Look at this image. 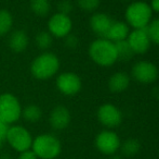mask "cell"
Masks as SVG:
<instances>
[{"instance_id":"6da1fadb","label":"cell","mask_w":159,"mask_h":159,"mask_svg":"<svg viewBox=\"0 0 159 159\" xmlns=\"http://www.w3.org/2000/svg\"><path fill=\"white\" fill-rule=\"evenodd\" d=\"M89 56L101 67H111L118 60L115 44L106 38H98L91 42Z\"/></svg>"},{"instance_id":"7a4b0ae2","label":"cell","mask_w":159,"mask_h":159,"mask_svg":"<svg viewBox=\"0 0 159 159\" xmlns=\"http://www.w3.org/2000/svg\"><path fill=\"white\" fill-rule=\"evenodd\" d=\"M60 69V59L52 52H42L33 60L30 72L37 80H49L54 77Z\"/></svg>"},{"instance_id":"3957f363","label":"cell","mask_w":159,"mask_h":159,"mask_svg":"<svg viewBox=\"0 0 159 159\" xmlns=\"http://www.w3.org/2000/svg\"><path fill=\"white\" fill-rule=\"evenodd\" d=\"M30 149L38 159H55L61 154L62 144L53 134H40L33 140Z\"/></svg>"},{"instance_id":"277c9868","label":"cell","mask_w":159,"mask_h":159,"mask_svg":"<svg viewBox=\"0 0 159 159\" xmlns=\"http://www.w3.org/2000/svg\"><path fill=\"white\" fill-rule=\"evenodd\" d=\"M153 11L151 6L144 1H135L129 4L126 10L127 24L134 28H145L152 21Z\"/></svg>"},{"instance_id":"5b68a950","label":"cell","mask_w":159,"mask_h":159,"mask_svg":"<svg viewBox=\"0 0 159 159\" xmlns=\"http://www.w3.org/2000/svg\"><path fill=\"white\" fill-rule=\"evenodd\" d=\"M22 117V107L19 99L13 94L4 93L0 95V121L10 125Z\"/></svg>"},{"instance_id":"8992f818","label":"cell","mask_w":159,"mask_h":159,"mask_svg":"<svg viewBox=\"0 0 159 159\" xmlns=\"http://www.w3.org/2000/svg\"><path fill=\"white\" fill-rule=\"evenodd\" d=\"M32 134L27 129L21 125H12L9 127L8 133L6 136V141L10 144L14 151L22 153L32 148L33 144Z\"/></svg>"},{"instance_id":"52a82bcc","label":"cell","mask_w":159,"mask_h":159,"mask_svg":"<svg viewBox=\"0 0 159 159\" xmlns=\"http://www.w3.org/2000/svg\"><path fill=\"white\" fill-rule=\"evenodd\" d=\"M120 138L118 134L111 130H105L96 135L95 147L100 153L104 155L113 156L120 148Z\"/></svg>"},{"instance_id":"ba28073f","label":"cell","mask_w":159,"mask_h":159,"mask_svg":"<svg viewBox=\"0 0 159 159\" xmlns=\"http://www.w3.org/2000/svg\"><path fill=\"white\" fill-rule=\"evenodd\" d=\"M71 28H73V22L69 15L57 12L49 19L48 32L52 35V37L64 38L68 34H70Z\"/></svg>"},{"instance_id":"9c48e42d","label":"cell","mask_w":159,"mask_h":159,"mask_svg":"<svg viewBox=\"0 0 159 159\" xmlns=\"http://www.w3.org/2000/svg\"><path fill=\"white\" fill-rule=\"evenodd\" d=\"M131 74L135 81L142 84H149L157 80L158 68L149 61H139L132 67Z\"/></svg>"},{"instance_id":"30bf717a","label":"cell","mask_w":159,"mask_h":159,"mask_svg":"<svg viewBox=\"0 0 159 159\" xmlns=\"http://www.w3.org/2000/svg\"><path fill=\"white\" fill-rule=\"evenodd\" d=\"M81 80L76 73L64 72L57 79V87L65 96H75L81 89Z\"/></svg>"},{"instance_id":"8fae6325","label":"cell","mask_w":159,"mask_h":159,"mask_svg":"<svg viewBox=\"0 0 159 159\" xmlns=\"http://www.w3.org/2000/svg\"><path fill=\"white\" fill-rule=\"evenodd\" d=\"M98 120L104 127L113 129L120 125L122 121V113L113 104H104L98 109Z\"/></svg>"},{"instance_id":"7c38bea8","label":"cell","mask_w":159,"mask_h":159,"mask_svg":"<svg viewBox=\"0 0 159 159\" xmlns=\"http://www.w3.org/2000/svg\"><path fill=\"white\" fill-rule=\"evenodd\" d=\"M127 42L133 50V52L138 53V55L146 53L152 44L148 34H147L146 27L138 28V30H134L131 33H129Z\"/></svg>"},{"instance_id":"4fadbf2b","label":"cell","mask_w":159,"mask_h":159,"mask_svg":"<svg viewBox=\"0 0 159 159\" xmlns=\"http://www.w3.org/2000/svg\"><path fill=\"white\" fill-rule=\"evenodd\" d=\"M70 112L69 110L64 106H57L52 109L49 117V122L52 129L62 131L66 129L70 123Z\"/></svg>"},{"instance_id":"5bb4252c","label":"cell","mask_w":159,"mask_h":159,"mask_svg":"<svg viewBox=\"0 0 159 159\" xmlns=\"http://www.w3.org/2000/svg\"><path fill=\"white\" fill-rule=\"evenodd\" d=\"M113 20L105 13H95L90 19V27L96 35L104 38L111 27Z\"/></svg>"},{"instance_id":"9a60e30c","label":"cell","mask_w":159,"mask_h":159,"mask_svg":"<svg viewBox=\"0 0 159 159\" xmlns=\"http://www.w3.org/2000/svg\"><path fill=\"white\" fill-rule=\"evenodd\" d=\"M129 26L125 22H116L113 21L111 27H109L107 34L105 35L104 38L111 40L113 42H120V40H125L128 38V35H129Z\"/></svg>"},{"instance_id":"2e32d148","label":"cell","mask_w":159,"mask_h":159,"mask_svg":"<svg viewBox=\"0 0 159 159\" xmlns=\"http://www.w3.org/2000/svg\"><path fill=\"white\" fill-rule=\"evenodd\" d=\"M28 46V36L24 31H14L9 37V47L16 53L23 52Z\"/></svg>"},{"instance_id":"e0dca14e","label":"cell","mask_w":159,"mask_h":159,"mask_svg":"<svg viewBox=\"0 0 159 159\" xmlns=\"http://www.w3.org/2000/svg\"><path fill=\"white\" fill-rule=\"evenodd\" d=\"M130 85V77L125 72H116L109 77L108 88L113 93L125 92Z\"/></svg>"},{"instance_id":"ac0fdd59","label":"cell","mask_w":159,"mask_h":159,"mask_svg":"<svg viewBox=\"0 0 159 159\" xmlns=\"http://www.w3.org/2000/svg\"><path fill=\"white\" fill-rule=\"evenodd\" d=\"M116 47V51H117V57L118 60H121V61H129L132 59L135 53L133 52V50L131 49L130 45L128 44L127 39L120 40V42H114Z\"/></svg>"},{"instance_id":"d6986e66","label":"cell","mask_w":159,"mask_h":159,"mask_svg":"<svg viewBox=\"0 0 159 159\" xmlns=\"http://www.w3.org/2000/svg\"><path fill=\"white\" fill-rule=\"evenodd\" d=\"M140 149L141 144L136 138H128L120 144V151H121L122 155L127 156V157L135 156L140 152Z\"/></svg>"},{"instance_id":"ffe728a7","label":"cell","mask_w":159,"mask_h":159,"mask_svg":"<svg viewBox=\"0 0 159 159\" xmlns=\"http://www.w3.org/2000/svg\"><path fill=\"white\" fill-rule=\"evenodd\" d=\"M30 9L38 17H47L50 13L51 3L49 0H30Z\"/></svg>"},{"instance_id":"44dd1931","label":"cell","mask_w":159,"mask_h":159,"mask_svg":"<svg viewBox=\"0 0 159 159\" xmlns=\"http://www.w3.org/2000/svg\"><path fill=\"white\" fill-rule=\"evenodd\" d=\"M41 116H42L41 109L38 106H36V105H30V106L22 109V117L30 123L38 122V121L41 119Z\"/></svg>"},{"instance_id":"7402d4cb","label":"cell","mask_w":159,"mask_h":159,"mask_svg":"<svg viewBox=\"0 0 159 159\" xmlns=\"http://www.w3.org/2000/svg\"><path fill=\"white\" fill-rule=\"evenodd\" d=\"M13 26V17L8 10H0V36H4Z\"/></svg>"},{"instance_id":"603a6c76","label":"cell","mask_w":159,"mask_h":159,"mask_svg":"<svg viewBox=\"0 0 159 159\" xmlns=\"http://www.w3.org/2000/svg\"><path fill=\"white\" fill-rule=\"evenodd\" d=\"M52 35L48 31H41L36 36V45L41 50H48L52 46Z\"/></svg>"},{"instance_id":"cb8c5ba5","label":"cell","mask_w":159,"mask_h":159,"mask_svg":"<svg viewBox=\"0 0 159 159\" xmlns=\"http://www.w3.org/2000/svg\"><path fill=\"white\" fill-rule=\"evenodd\" d=\"M146 31L151 42L155 45H159V19L149 22V24L146 26Z\"/></svg>"},{"instance_id":"d4e9b609","label":"cell","mask_w":159,"mask_h":159,"mask_svg":"<svg viewBox=\"0 0 159 159\" xmlns=\"http://www.w3.org/2000/svg\"><path fill=\"white\" fill-rule=\"evenodd\" d=\"M101 0H78V6L86 12H93L100 7Z\"/></svg>"},{"instance_id":"484cf974","label":"cell","mask_w":159,"mask_h":159,"mask_svg":"<svg viewBox=\"0 0 159 159\" xmlns=\"http://www.w3.org/2000/svg\"><path fill=\"white\" fill-rule=\"evenodd\" d=\"M57 10L59 13L65 15H69V13L73 11V4L70 3V0H62L57 4Z\"/></svg>"},{"instance_id":"4316f807","label":"cell","mask_w":159,"mask_h":159,"mask_svg":"<svg viewBox=\"0 0 159 159\" xmlns=\"http://www.w3.org/2000/svg\"><path fill=\"white\" fill-rule=\"evenodd\" d=\"M64 38H65V45L70 49H75L78 46V44H79V40H78L77 36H75L73 34H68Z\"/></svg>"},{"instance_id":"83f0119b","label":"cell","mask_w":159,"mask_h":159,"mask_svg":"<svg viewBox=\"0 0 159 159\" xmlns=\"http://www.w3.org/2000/svg\"><path fill=\"white\" fill-rule=\"evenodd\" d=\"M17 159H38L37 156L35 155V153L32 151V149H28V151L22 152L20 153L19 158Z\"/></svg>"},{"instance_id":"f1b7e54d","label":"cell","mask_w":159,"mask_h":159,"mask_svg":"<svg viewBox=\"0 0 159 159\" xmlns=\"http://www.w3.org/2000/svg\"><path fill=\"white\" fill-rule=\"evenodd\" d=\"M9 127H10V125L6 124V123L0 121V138L6 141V136H7V133H8Z\"/></svg>"},{"instance_id":"f546056e","label":"cell","mask_w":159,"mask_h":159,"mask_svg":"<svg viewBox=\"0 0 159 159\" xmlns=\"http://www.w3.org/2000/svg\"><path fill=\"white\" fill-rule=\"evenodd\" d=\"M151 9L152 11H155V12L159 13V0H152Z\"/></svg>"},{"instance_id":"4dcf8cb0","label":"cell","mask_w":159,"mask_h":159,"mask_svg":"<svg viewBox=\"0 0 159 159\" xmlns=\"http://www.w3.org/2000/svg\"><path fill=\"white\" fill-rule=\"evenodd\" d=\"M111 159H122V158H121V156H118V155H116V154H115V155H113V158H111Z\"/></svg>"},{"instance_id":"1f68e13d","label":"cell","mask_w":159,"mask_h":159,"mask_svg":"<svg viewBox=\"0 0 159 159\" xmlns=\"http://www.w3.org/2000/svg\"><path fill=\"white\" fill-rule=\"evenodd\" d=\"M3 142H4V140L0 138V149H1V148H2V146H3Z\"/></svg>"}]
</instances>
